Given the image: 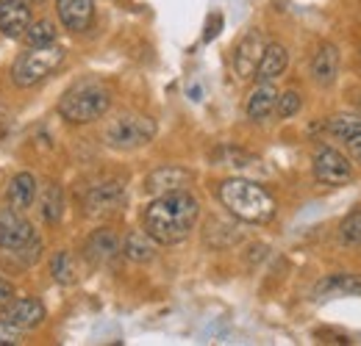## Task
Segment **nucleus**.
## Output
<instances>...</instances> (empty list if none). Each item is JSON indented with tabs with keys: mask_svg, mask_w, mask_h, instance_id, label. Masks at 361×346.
<instances>
[{
	"mask_svg": "<svg viewBox=\"0 0 361 346\" xmlns=\"http://www.w3.org/2000/svg\"><path fill=\"white\" fill-rule=\"evenodd\" d=\"M200 219V203L192 197L186 188L156 194L153 203L142 211V230L156 241V244H180L192 236L195 224Z\"/></svg>",
	"mask_w": 361,
	"mask_h": 346,
	"instance_id": "nucleus-1",
	"label": "nucleus"
},
{
	"mask_svg": "<svg viewBox=\"0 0 361 346\" xmlns=\"http://www.w3.org/2000/svg\"><path fill=\"white\" fill-rule=\"evenodd\" d=\"M0 258L11 269H28L42 258V238L23 211H0Z\"/></svg>",
	"mask_w": 361,
	"mask_h": 346,
	"instance_id": "nucleus-2",
	"label": "nucleus"
},
{
	"mask_svg": "<svg viewBox=\"0 0 361 346\" xmlns=\"http://www.w3.org/2000/svg\"><path fill=\"white\" fill-rule=\"evenodd\" d=\"M217 197L223 203L231 217L242 219V222H250V224H264L275 217V200L272 194L253 183V180H245V177H228L220 183L217 188Z\"/></svg>",
	"mask_w": 361,
	"mask_h": 346,
	"instance_id": "nucleus-3",
	"label": "nucleus"
},
{
	"mask_svg": "<svg viewBox=\"0 0 361 346\" xmlns=\"http://www.w3.org/2000/svg\"><path fill=\"white\" fill-rule=\"evenodd\" d=\"M111 108V91L97 78H84L67 89L59 100V117L70 125L97 122Z\"/></svg>",
	"mask_w": 361,
	"mask_h": 346,
	"instance_id": "nucleus-4",
	"label": "nucleus"
},
{
	"mask_svg": "<svg viewBox=\"0 0 361 346\" xmlns=\"http://www.w3.org/2000/svg\"><path fill=\"white\" fill-rule=\"evenodd\" d=\"M153 136H156V122L150 117H145V114H134V111L117 114L103 128L106 147L120 150V153H131V150H139V147L150 144Z\"/></svg>",
	"mask_w": 361,
	"mask_h": 346,
	"instance_id": "nucleus-5",
	"label": "nucleus"
},
{
	"mask_svg": "<svg viewBox=\"0 0 361 346\" xmlns=\"http://www.w3.org/2000/svg\"><path fill=\"white\" fill-rule=\"evenodd\" d=\"M64 61V47L61 44H42V47H28V53H23L14 67H11V81L14 86L31 89L42 84L50 72H56Z\"/></svg>",
	"mask_w": 361,
	"mask_h": 346,
	"instance_id": "nucleus-6",
	"label": "nucleus"
},
{
	"mask_svg": "<svg viewBox=\"0 0 361 346\" xmlns=\"http://www.w3.org/2000/svg\"><path fill=\"white\" fill-rule=\"evenodd\" d=\"M312 164H314L312 169H314L317 183H322V186H348L353 180V164H350V158L342 150L331 147V144H319L317 147Z\"/></svg>",
	"mask_w": 361,
	"mask_h": 346,
	"instance_id": "nucleus-7",
	"label": "nucleus"
},
{
	"mask_svg": "<svg viewBox=\"0 0 361 346\" xmlns=\"http://www.w3.org/2000/svg\"><path fill=\"white\" fill-rule=\"evenodd\" d=\"M126 205V186L120 180H103L90 186L84 197V208L90 217H111Z\"/></svg>",
	"mask_w": 361,
	"mask_h": 346,
	"instance_id": "nucleus-8",
	"label": "nucleus"
},
{
	"mask_svg": "<svg viewBox=\"0 0 361 346\" xmlns=\"http://www.w3.org/2000/svg\"><path fill=\"white\" fill-rule=\"evenodd\" d=\"M264 37H262V31L259 28H250L239 44H236V50H233V72H236V78L239 81H250L253 75H256V67H259V61H262V53H264Z\"/></svg>",
	"mask_w": 361,
	"mask_h": 346,
	"instance_id": "nucleus-9",
	"label": "nucleus"
},
{
	"mask_svg": "<svg viewBox=\"0 0 361 346\" xmlns=\"http://www.w3.org/2000/svg\"><path fill=\"white\" fill-rule=\"evenodd\" d=\"M47 319L45 305L34 297H20V300H8L3 307V321H8L11 327H17L20 333L37 330L42 327V321Z\"/></svg>",
	"mask_w": 361,
	"mask_h": 346,
	"instance_id": "nucleus-10",
	"label": "nucleus"
},
{
	"mask_svg": "<svg viewBox=\"0 0 361 346\" xmlns=\"http://www.w3.org/2000/svg\"><path fill=\"white\" fill-rule=\"evenodd\" d=\"M120 250H123L120 236L114 230H109V227H100V230H94L90 238H87L84 258L90 260L92 266H106V263H111V260L120 255Z\"/></svg>",
	"mask_w": 361,
	"mask_h": 346,
	"instance_id": "nucleus-11",
	"label": "nucleus"
},
{
	"mask_svg": "<svg viewBox=\"0 0 361 346\" xmlns=\"http://www.w3.org/2000/svg\"><path fill=\"white\" fill-rule=\"evenodd\" d=\"M31 25V3L28 0H0V31L8 39H23Z\"/></svg>",
	"mask_w": 361,
	"mask_h": 346,
	"instance_id": "nucleus-12",
	"label": "nucleus"
},
{
	"mask_svg": "<svg viewBox=\"0 0 361 346\" xmlns=\"http://www.w3.org/2000/svg\"><path fill=\"white\" fill-rule=\"evenodd\" d=\"M317 300H334V297H361V274L356 271H339L328 274L314 286Z\"/></svg>",
	"mask_w": 361,
	"mask_h": 346,
	"instance_id": "nucleus-13",
	"label": "nucleus"
},
{
	"mask_svg": "<svg viewBox=\"0 0 361 346\" xmlns=\"http://www.w3.org/2000/svg\"><path fill=\"white\" fill-rule=\"evenodd\" d=\"M56 11L67 31L81 34L94 20V0H56Z\"/></svg>",
	"mask_w": 361,
	"mask_h": 346,
	"instance_id": "nucleus-14",
	"label": "nucleus"
},
{
	"mask_svg": "<svg viewBox=\"0 0 361 346\" xmlns=\"http://www.w3.org/2000/svg\"><path fill=\"white\" fill-rule=\"evenodd\" d=\"M39 197V183L31 172H20L14 174L6 186V200H8V208L14 211H28Z\"/></svg>",
	"mask_w": 361,
	"mask_h": 346,
	"instance_id": "nucleus-15",
	"label": "nucleus"
},
{
	"mask_svg": "<svg viewBox=\"0 0 361 346\" xmlns=\"http://www.w3.org/2000/svg\"><path fill=\"white\" fill-rule=\"evenodd\" d=\"M339 64H342L339 47L336 44H322L312 58V81L322 89L334 86V81L339 78Z\"/></svg>",
	"mask_w": 361,
	"mask_h": 346,
	"instance_id": "nucleus-16",
	"label": "nucleus"
},
{
	"mask_svg": "<svg viewBox=\"0 0 361 346\" xmlns=\"http://www.w3.org/2000/svg\"><path fill=\"white\" fill-rule=\"evenodd\" d=\"M192 183V172L183 167H159L156 172L147 174L145 188L150 194H167V191H180Z\"/></svg>",
	"mask_w": 361,
	"mask_h": 346,
	"instance_id": "nucleus-17",
	"label": "nucleus"
},
{
	"mask_svg": "<svg viewBox=\"0 0 361 346\" xmlns=\"http://www.w3.org/2000/svg\"><path fill=\"white\" fill-rule=\"evenodd\" d=\"M286 67H289V50L283 44L270 42L262 53V61H259L253 78H259V84H272L275 78H281L286 72Z\"/></svg>",
	"mask_w": 361,
	"mask_h": 346,
	"instance_id": "nucleus-18",
	"label": "nucleus"
},
{
	"mask_svg": "<svg viewBox=\"0 0 361 346\" xmlns=\"http://www.w3.org/2000/svg\"><path fill=\"white\" fill-rule=\"evenodd\" d=\"M275 100H278V89L272 86V84H259V86L250 91L247 105H245L247 120L264 122L270 114H275Z\"/></svg>",
	"mask_w": 361,
	"mask_h": 346,
	"instance_id": "nucleus-19",
	"label": "nucleus"
},
{
	"mask_svg": "<svg viewBox=\"0 0 361 346\" xmlns=\"http://www.w3.org/2000/svg\"><path fill=\"white\" fill-rule=\"evenodd\" d=\"M156 241L145 233V230H131L126 238H123V255L128 260H134V263H150V260L156 258Z\"/></svg>",
	"mask_w": 361,
	"mask_h": 346,
	"instance_id": "nucleus-20",
	"label": "nucleus"
},
{
	"mask_svg": "<svg viewBox=\"0 0 361 346\" xmlns=\"http://www.w3.org/2000/svg\"><path fill=\"white\" fill-rule=\"evenodd\" d=\"M39 211L47 224H59L64 217V191L59 183H47L42 197H39Z\"/></svg>",
	"mask_w": 361,
	"mask_h": 346,
	"instance_id": "nucleus-21",
	"label": "nucleus"
},
{
	"mask_svg": "<svg viewBox=\"0 0 361 346\" xmlns=\"http://www.w3.org/2000/svg\"><path fill=\"white\" fill-rule=\"evenodd\" d=\"M50 277L61 286H73L78 280V269H75V260L67 250H59L53 258H50Z\"/></svg>",
	"mask_w": 361,
	"mask_h": 346,
	"instance_id": "nucleus-22",
	"label": "nucleus"
},
{
	"mask_svg": "<svg viewBox=\"0 0 361 346\" xmlns=\"http://www.w3.org/2000/svg\"><path fill=\"white\" fill-rule=\"evenodd\" d=\"M56 37H59L56 23H50V20H31L28 31L23 34V42L28 44V47H42V44L56 42Z\"/></svg>",
	"mask_w": 361,
	"mask_h": 346,
	"instance_id": "nucleus-23",
	"label": "nucleus"
},
{
	"mask_svg": "<svg viewBox=\"0 0 361 346\" xmlns=\"http://www.w3.org/2000/svg\"><path fill=\"white\" fill-rule=\"evenodd\" d=\"M325 130L331 133V139H336V141H348L350 136H356L361 130V117H348V114H339V117H331L328 122H325Z\"/></svg>",
	"mask_w": 361,
	"mask_h": 346,
	"instance_id": "nucleus-24",
	"label": "nucleus"
},
{
	"mask_svg": "<svg viewBox=\"0 0 361 346\" xmlns=\"http://www.w3.org/2000/svg\"><path fill=\"white\" fill-rule=\"evenodd\" d=\"M339 238L348 247H361V211H353V214H348V217L342 219Z\"/></svg>",
	"mask_w": 361,
	"mask_h": 346,
	"instance_id": "nucleus-25",
	"label": "nucleus"
},
{
	"mask_svg": "<svg viewBox=\"0 0 361 346\" xmlns=\"http://www.w3.org/2000/svg\"><path fill=\"white\" fill-rule=\"evenodd\" d=\"M300 108H303V97H300V91H295V89L278 94V100H275V114H278L281 120L295 117Z\"/></svg>",
	"mask_w": 361,
	"mask_h": 346,
	"instance_id": "nucleus-26",
	"label": "nucleus"
},
{
	"mask_svg": "<svg viewBox=\"0 0 361 346\" xmlns=\"http://www.w3.org/2000/svg\"><path fill=\"white\" fill-rule=\"evenodd\" d=\"M20 338H23V333H20L17 327H11L8 321H0V346L20 344Z\"/></svg>",
	"mask_w": 361,
	"mask_h": 346,
	"instance_id": "nucleus-27",
	"label": "nucleus"
},
{
	"mask_svg": "<svg viewBox=\"0 0 361 346\" xmlns=\"http://www.w3.org/2000/svg\"><path fill=\"white\" fill-rule=\"evenodd\" d=\"M217 28H223V17H220V14H212V17H209V25H206L203 39H206V42H212V39L217 37Z\"/></svg>",
	"mask_w": 361,
	"mask_h": 346,
	"instance_id": "nucleus-28",
	"label": "nucleus"
},
{
	"mask_svg": "<svg viewBox=\"0 0 361 346\" xmlns=\"http://www.w3.org/2000/svg\"><path fill=\"white\" fill-rule=\"evenodd\" d=\"M345 147L350 150V155H353V161H359L361 164V130L356 133V136H350L348 141H345Z\"/></svg>",
	"mask_w": 361,
	"mask_h": 346,
	"instance_id": "nucleus-29",
	"label": "nucleus"
},
{
	"mask_svg": "<svg viewBox=\"0 0 361 346\" xmlns=\"http://www.w3.org/2000/svg\"><path fill=\"white\" fill-rule=\"evenodd\" d=\"M11 297H14V286H11L8 280L0 277V302H8Z\"/></svg>",
	"mask_w": 361,
	"mask_h": 346,
	"instance_id": "nucleus-30",
	"label": "nucleus"
},
{
	"mask_svg": "<svg viewBox=\"0 0 361 346\" xmlns=\"http://www.w3.org/2000/svg\"><path fill=\"white\" fill-rule=\"evenodd\" d=\"M28 3H45V0H28Z\"/></svg>",
	"mask_w": 361,
	"mask_h": 346,
	"instance_id": "nucleus-31",
	"label": "nucleus"
},
{
	"mask_svg": "<svg viewBox=\"0 0 361 346\" xmlns=\"http://www.w3.org/2000/svg\"><path fill=\"white\" fill-rule=\"evenodd\" d=\"M359 108H361V97H359Z\"/></svg>",
	"mask_w": 361,
	"mask_h": 346,
	"instance_id": "nucleus-32",
	"label": "nucleus"
}]
</instances>
